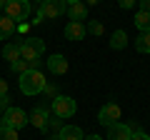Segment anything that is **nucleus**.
<instances>
[{
    "instance_id": "obj_12",
    "label": "nucleus",
    "mask_w": 150,
    "mask_h": 140,
    "mask_svg": "<svg viewBox=\"0 0 150 140\" xmlns=\"http://www.w3.org/2000/svg\"><path fill=\"white\" fill-rule=\"evenodd\" d=\"M15 30H18V23H15V20H10L8 15H0V40L13 38Z\"/></svg>"
},
{
    "instance_id": "obj_13",
    "label": "nucleus",
    "mask_w": 150,
    "mask_h": 140,
    "mask_svg": "<svg viewBox=\"0 0 150 140\" xmlns=\"http://www.w3.org/2000/svg\"><path fill=\"white\" fill-rule=\"evenodd\" d=\"M85 133H83L78 125H63V130L58 133V140H83Z\"/></svg>"
},
{
    "instance_id": "obj_10",
    "label": "nucleus",
    "mask_w": 150,
    "mask_h": 140,
    "mask_svg": "<svg viewBox=\"0 0 150 140\" xmlns=\"http://www.w3.org/2000/svg\"><path fill=\"white\" fill-rule=\"evenodd\" d=\"M65 40H83L88 35V30H85V25H83V23H75V20H68V25H65Z\"/></svg>"
},
{
    "instance_id": "obj_34",
    "label": "nucleus",
    "mask_w": 150,
    "mask_h": 140,
    "mask_svg": "<svg viewBox=\"0 0 150 140\" xmlns=\"http://www.w3.org/2000/svg\"><path fill=\"white\" fill-rule=\"evenodd\" d=\"M0 120H3V108H0Z\"/></svg>"
},
{
    "instance_id": "obj_32",
    "label": "nucleus",
    "mask_w": 150,
    "mask_h": 140,
    "mask_svg": "<svg viewBox=\"0 0 150 140\" xmlns=\"http://www.w3.org/2000/svg\"><path fill=\"white\" fill-rule=\"evenodd\" d=\"M5 5H8V0H0V8H3V10H5Z\"/></svg>"
},
{
    "instance_id": "obj_9",
    "label": "nucleus",
    "mask_w": 150,
    "mask_h": 140,
    "mask_svg": "<svg viewBox=\"0 0 150 140\" xmlns=\"http://www.w3.org/2000/svg\"><path fill=\"white\" fill-rule=\"evenodd\" d=\"M45 65H48V70L53 73V75H65V73H68V60H65V55H60V53H53L48 60H45Z\"/></svg>"
},
{
    "instance_id": "obj_3",
    "label": "nucleus",
    "mask_w": 150,
    "mask_h": 140,
    "mask_svg": "<svg viewBox=\"0 0 150 140\" xmlns=\"http://www.w3.org/2000/svg\"><path fill=\"white\" fill-rule=\"evenodd\" d=\"M18 45H20V58L28 60V63L40 60V55L45 53V40H40V38H23Z\"/></svg>"
},
{
    "instance_id": "obj_15",
    "label": "nucleus",
    "mask_w": 150,
    "mask_h": 140,
    "mask_svg": "<svg viewBox=\"0 0 150 140\" xmlns=\"http://www.w3.org/2000/svg\"><path fill=\"white\" fill-rule=\"evenodd\" d=\"M108 45H110L112 50H123L125 45H128V33H125V30H115L110 35V43H108Z\"/></svg>"
},
{
    "instance_id": "obj_30",
    "label": "nucleus",
    "mask_w": 150,
    "mask_h": 140,
    "mask_svg": "<svg viewBox=\"0 0 150 140\" xmlns=\"http://www.w3.org/2000/svg\"><path fill=\"white\" fill-rule=\"evenodd\" d=\"M83 140H105V138H100V135H85Z\"/></svg>"
},
{
    "instance_id": "obj_26",
    "label": "nucleus",
    "mask_w": 150,
    "mask_h": 140,
    "mask_svg": "<svg viewBox=\"0 0 150 140\" xmlns=\"http://www.w3.org/2000/svg\"><path fill=\"white\" fill-rule=\"evenodd\" d=\"M130 140H150V135L143 133V130H138V133H133V138H130Z\"/></svg>"
},
{
    "instance_id": "obj_1",
    "label": "nucleus",
    "mask_w": 150,
    "mask_h": 140,
    "mask_svg": "<svg viewBox=\"0 0 150 140\" xmlns=\"http://www.w3.org/2000/svg\"><path fill=\"white\" fill-rule=\"evenodd\" d=\"M18 83H20V93H23V95L35 98V95L43 93L48 78H45L40 70H28V73H23V75H20V80H18Z\"/></svg>"
},
{
    "instance_id": "obj_16",
    "label": "nucleus",
    "mask_w": 150,
    "mask_h": 140,
    "mask_svg": "<svg viewBox=\"0 0 150 140\" xmlns=\"http://www.w3.org/2000/svg\"><path fill=\"white\" fill-rule=\"evenodd\" d=\"M3 58L8 60V65H10L13 60H20V45H18V43H5V48H3Z\"/></svg>"
},
{
    "instance_id": "obj_31",
    "label": "nucleus",
    "mask_w": 150,
    "mask_h": 140,
    "mask_svg": "<svg viewBox=\"0 0 150 140\" xmlns=\"http://www.w3.org/2000/svg\"><path fill=\"white\" fill-rule=\"evenodd\" d=\"M65 5H75V3H80V0H63Z\"/></svg>"
},
{
    "instance_id": "obj_8",
    "label": "nucleus",
    "mask_w": 150,
    "mask_h": 140,
    "mask_svg": "<svg viewBox=\"0 0 150 140\" xmlns=\"http://www.w3.org/2000/svg\"><path fill=\"white\" fill-rule=\"evenodd\" d=\"M118 120H120V105H115V103H105V105L98 110V123L105 125V128L115 125Z\"/></svg>"
},
{
    "instance_id": "obj_28",
    "label": "nucleus",
    "mask_w": 150,
    "mask_h": 140,
    "mask_svg": "<svg viewBox=\"0 0 150 140\" xmlns=\"http://www.w3.org/2000/svg\"><path fill=\"white\" fill-rule=\"evenodd\" d=\"M0 95H8V83L0 78Z\"/></svg>"
},
{
    "instance_id": "obj_24",
    "label": "nucleus",
    "mask_w": 150,
    "mask_h": 140,
    "mask_svg": "<svg viewBox=\"0 0 150 140\" xmlns=\"http://www.w3.org/2000/svg\"><path fill=\"white\" fill-rule=\"evenodd\" d=\"M118 5L123 8V10H133V8L138 5V0H118Z\"/></svg>"
},
{
    "instance_id": "obj_2",
    "label": "nucleus",
    "mask_w": 150,
    "mask_h": 140,
    "mask_svg": "<svg viewBox=\"0 0 150 140\" xmlns=\"http://www.w3.org/2000/svg\"><path fill=\"white\" fill-rule=\"evenodd\" d=\"M75 110H78V103H75L73 98H68V95H58V98L50 100V113H53L55 118H60V120L73 118Z\"/></svg>"
},
{
    "instance_id": "obj_33",
    "label": "nucleus",
    "mask_w": 150,
    "mask_h": 140,
    "mask_svg": "<svg viewBox=\"0 0 150 140\" xmlns=\"http://www.w3.org/2000/svg\"><path fill=\"white\" fill-rule=\"evenodd\" d=\"M88 3H90V5H98V3H100V0H88Z\"/></svg>"
},
{
    "instance_id": "obj_4",
    "label": "nucleus",
    "mask_w": 150,
    "mask_h": 140,
    "mask_svg": "<svg viewBox=\"0 0 150 140\" xmlns=\"http://www.w3.org/2000/svg\"><path fill=\"white\" fill-rule=\"evenodd\" d=\"M30 10H33L30 0H8V5H5V15L15 23H23L30 15Z\"/></svg>"
},
{
    "instance_id": "obj_6",
    "label": "nucleus",
    "mask_w": 150,
    "mask_h": 140,
    "mask_svg": "<svg viewBox=\"0 0 150 140\" xmlns=\"http://www.w3.org/2000/svg\"><path fill=\"white\" fill-rule=\"evenodd\" d=\"M0 125L13 128V130H20V128H25V125H30V123H28V113H25V110L8 108L5 113H3V123H0Z\"/></svg>"
},
{
    "instance_id": "obj_36",
    "label": "nucleus",
    "mask_w": 150,
    "mask_h": 140,
    "mask_svg": "<svg viewBox=\"0 0 150 140\" xmlns=\"http://www.w3.org/2000/svg\"><path fill=\"white\" fill-rule=\"evenodd\" d=\"M55 140H58V138H55Z\"/></svg>"
},
{
    "instance_id": "obj_25",
    "label": "nucleus",
    "mask_w": 150,
    "mask_h": 140,
    "mask_svg": "<svg viewBox=\"0 0 150 140\" xmlns=\"http://www.w3.org/2000/svg\"><path fill=\"white\" fill-rule=\"evenodd\" d=\"M0 108H3V110L13 108V105H10V95H0Z\"/></svg>"
},
{
    "instance_id": "obj_35",
    "label": "nucleus",
    "mask_w": 150,
    "mask_h": 140,
    "mask_svg": "<svg viewBox=\"0 0 150 140\" xmlns=\"http://www.w3.org/2000/svg\"><path fill=\"white\" fill-rule=\"evenodd\" d=\"M35 3H38V5H40V3H43V0H35Z\"/></svg>"
},
{
    "instance_id": "obj_5",
    "label": "nucleus",
    "mask_w": 150,
    "mask_h": 140,
    "mask_svg": "<svg viewBox=\"0 0 150 140\" xmlns=\"http://www.w3.org/2000/svg\"><path fill=\"white\" fill-rule=\"evenodd\" d=\"M38 13H40L45 20H55V18H60V15L68 13V5H65L63 0H43V3L38 5Z\"/></svg>"
},
{
    "instance_id": "obj_14",
    "label": "nucleus",
    "mask_w": 150,
    "mask_h": 140,
    "mask_svg": "<svg viewBox=\"0 0 150 140\" xmlns=\"http://www.w3.org/2000/svg\"><path fill=\"white\" fill-rule=\"evenodd\" d=\"M68 18L75 23H83L88 18V5H83V3H75V5H68Z\"/></svg>"
},
{
    "instance_id": "obj_20",
    "label": "nucleus",
    "mask_w": 150,
    "mask_h": 140,
    "mask_svg": "<svg viewBox=\"0 0 150 140\" xmlns=\"http://www.w3.org/2000/svg\"><path fill=\"white\" fill-rule=\"evenodd\" d=\"M10 70L13 73H18V75H23V73H28V70H30V65H28V60H13L10 63Z\"/></svg>"
},
{
    "instance_id": "obj_21",
    "label": "nucleus",
    "mask_w": 150,
    "mask_h": 140,
    "mask_svg": "<svg viewBox=\"0 0 150 140\" xmlns=\"http://www.w3.org/2000/svg\"><path fill=\"white\" fill-rule=\"evenodd\" d=\"M0 140H18V130L0 125Z\"/></svg>"
},
{
    "instance_id": "obj_27",
    "label": "nucleus",
    "mask_w": 150,
    "mask_h": 140,
    "mask_svg": "<svg viewBox=\"0 0 150 140\" xmlns=\"http://www.w3.org/2000/svg\"><path fill=\"white\" fill-rule=\"evenodd\" d=\"M138 8L145 13H150V0H138Z\"/></svg>"
},
{
    "instance_id": "obj_23",
    "label": "nucleus",
    "mask_w": 150,
    "mask_h": 140,
    "mask_svg": "<svg viewBox=\"0 0 150 140\" xmlns=\"http://www.w3.org/2000/svg\"><path fill=\"white\" fill-rule=\"evenodd\" d=\"M43 93H45V95L50 98V100H53V98H58V95H60V90H58V85H53V83H45V88H43Z\"/></svg>"
},
{
    "instance_id": "obj_17",
    "label": "nucleus",
    "mask_w": 150,
    "mask_h": 140,
    "mask_svg": "<svg viewBox=\"0 0 150 140\" xmlns=\"http://www.w3.org/2000/svg\"><path fill=\"white\" fill-rule=\"evenodd\" d=\"M135 28L140 33H150V13H145V10L135 13Z\"/></svg>"
},
{
    "instance_id": "obj_7",
    "label": "nucleus",
    "mask_w": 150,
    "mask_h": 140,
    "mask_svg": "<svg viewBox=\"0 0 150 140\" xmlns=\"http://www.w3.org/2000/svg\"><path fill=\"white\" fill-rule=\"evenodd\" d=\"M50 115H53V113H50V105H35L33 113L28 115V123H30L33 128H38V130H43V133H45Z\"/></svg>"
},
{
    "instance_id": "obj_22",
    "label": "nucleus",
    "mask_w": 150,
    "mask_h": 140,
    "mask_svg": "<svg viewBox=\"0 0 150 140\" xmlns=\"http://www.w3.org/2000/svg\"><path fill=\"white\" fill-rule=\"evenodd\" d=\"M48 130H55V133H60L63 130V120L60 118H55V115H50V120H48V128H45V133Z\"/></svg>"
},
{
    "instance_id": "obj_18",
    "label": "nucleus",
    "mask_w": 150,
    "mask_h": 140,
    "mask_svg": "<svg viewBox=\"0 0 150 140\" xmlns=\"http://www.w3.org/2000/svg\"><path fill=\"white\" fill-rule=\"evenodd\" d=\"M135 50H138L140 55L150 53V33H140L138 38H135Z\"/></svg>"
},
{
    "instance_id": "obj_19",
    "label": "nucleus",
    "mask_w": 150,
    "mask_h": 140,
    "mask_svg": "<svg viewBox=\"0 0 150 140\" xmlns=\"http://www.w3.org/2000/svg\"><path fill=\"white\" fill-rule=\"evenodd\" d=\"M85 30L90 33V35H95V38H100L103 33H105V28H103V23H100V20H88Z\"/></svg>"
},
{
    "instance_id": "obj_11",
    "label": "nucleus",
    "mask_w": 150,
    "mask_h": 140,
    "mask_svg": "<svg viewBox=\"0 0 150 140\" xmlns=\"http://www.w3.org/2000/svg\"><path fill=\"white\" fill-rule=\"evenodd\" d=\"M133 138V130L130 125H123V123H115L108 128V138L105 140H130Z\"/></svg>"
},
{
    "instance_id": "obj_29",
    "label": "nucleus",
    "mask_w": 150,
    "mask_h": 140,
    "mask_svg": "<svg viewBox=\"0 0 150 140\" xmlns=\"http://www.w3.org/2000/svg\"><path fill=\"white\" fill-rule=\"evenodd\" d=\"M18 30H20V33H28V30H30V25H28V23H18Z\"/></svg>"
}]
</instances>
